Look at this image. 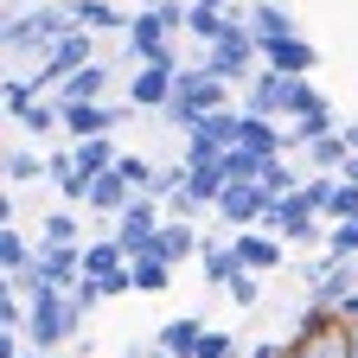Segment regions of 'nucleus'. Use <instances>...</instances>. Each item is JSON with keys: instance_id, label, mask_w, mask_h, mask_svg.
Returning a JSON list of instances; mask_svg holds the SVG:
<instances>
[{"instance_id": "18", "label": "nucleus", "mask_w": 358, "mask_h": 358, "mask_svg": "<svg viewBox=\"0 0 358 358\" xmlns=\"http://www.w3.org/2000/svg\"><path fill=\"white\" fill-rule=\"evenodd\" d=\"M199 339H205V320H199V313H179V320H166L154 333V345L166 358H199Z\"/></svg>"}, {"instance_id": "41", "label": "nucleus", "mask_w": 358, "mask_h": 358, "mask_svg": "<svg viewBox=\"0 0 358 358\" xmlns=\"http://www.w3.org/2000/svg\"><path fill=\"white\" fill-rule=\"evenodd\" d=\"M199 358H237V333H217V327H205Z\"/></svg>"}, {"instance_id": "46", "label": "nucleus", "mask_w": 358, "mask_h": 358, "mask_svg": "<svg viewBox=\"0 0 358 358\" xmlns=\"http://www.w3.org/2000/svg\"><path fill=\"white\" fill-rule=\"evenodd\" d=\"M345 179H358V154H352V160H345Z\"/></svg>"}, {"instance_id": "35", "label": "nucleus", "mask_w": 358, "mask_h": 358, "mask_svg": "<svg viewBox=\"0 0 358 358\" xmlns=\"http://www.w3.org/2000/svg\"><path fill=\"white\" fill-rule=\"evenodd\" d=\"M32 103H38V83H32V77H7V122H13V128L26 122Z\"/></svg>"}, {"instance_id": "26", "label": "nucleus", "mask_w": 358, "mask_h": 358, "mask_svg": "<svg viewBox=\"0 0 358 358\" xmlns=\"http://www.w3.org/2000/svg\"><path fill=\"white\" fill-rule=\"evenodd\" d=\"M345 160H352V141H345V128L320 134V141L307 148V166H313V173H345Z\"/></svg>"}, {"instance_id": "40", "label": "nucleus", "mask_w": 358, "mask_h": 358, "mask_svg": "<svg viewBox=\"0 0 358 358\" xmlns=\"http://www.w3.org/2000/svg\"><path fill=\"white\" fill-rule=\"evenodd\" d=\"M345 217H358V179H345V173H339V199H333L327 224H345Z\"/></svg>"}, {"instance_id": "47", "label": "nucleus", "mask_w": 358, "mask_h": 358, "mask_svg": "<svg viewBox=\"0 0 358 358\" xmlns=\"http://www.w3.org/2000/svg\"><path fill=\"white\" fill-rule=\"evenodd\" d=\"M134 7H160V0H134Z\"/></svg>"}, {"instance_id": "7", "label": "nucleus", "mask_w": 358, "mask_h": 358, "mask_svg": "<svg viewBox=\"0 0 358 358\" xmlns=\"http://www.w3.org/2000/svg\"><path fill=\"white\" fill-rule=\"evenodd\" d=\"M134 115V103H64V134L71 141H96V134H115Z\"/></svg>"}, {"instance_id": "12", "label": "nucleus", "mask_w": 358, "mask_h": 358, "mask_svg": "<svg viewBox=\"0 0 358 358\" xmlns=\"http://www.w3.org/2000/svg\"><path fill=\"white\" fill-rule=\"evenodd\" d=\"M109 83H115V71H109L103 58H90L83 71L58 77V90H52V96H58V103H109Z\"/></svg>"}, {"instance_id": "5", "label": "nucleus", "mask_w": 358, "mask_h": 358, "mask_svg": "<svg viewBox=\"0 0 358 358\" xmlns=\"http://www.w3.org/2000/svg\"><path fill=\"white\" fill-rule=\"evenodd\" d=\"M262 231H275L282 243H327V231H333V224H327L320 211H313L301 192H288V199H268Z\"/></svg>"}, {"instance_id": "16", "label": "nucleus", "mask_w": 358, "mask_h": 358, "mask_svg": "<svg viewBox=\"0 0 358 358\" xmlns=\"http://www.w3.org/2000/svg\"><path fill=\"white\" fill-rule=\"evenodd\" d=\"M199 268H205V288H231L237 275H243V262H237V243L231 237H205V250H199Z\"/></svg>"}, {"instance_id": "2", "label": "nucleus", "mask_w": 358, "mask_h": 358, "mask_svg": "<svg viewBox=\"0 0 358 358\" xmlns=\"http://www.w3.org/2000/svg\"><path fill=\"white\" fill-rule=\"evenodd\" d=\"M77 20H71V7L64 0H32V7H7V26H0V45H7L13 58H38L45 64V52H52V45L71 32Z\"/></svg>"}, {"instance_id": "42", "label": "nucleus", "mask_w": 358, "mask_h": 358, "mask_svg": "<svg viewBox=\"0 0 358 358\" xmlns=\"http://www.w3.org/2000/svg\"><path fill=\"white\" fill-rule=\"evenodd\" d=\"M103 288H109V294H134V268H122V275H109Z\"/></svg>"}, {"instance_id": "6", "label": "nucleus", "mask_w": 358, "mask_h": 358, "mask_svg": "<svg viewBox=\"0 0 358 358\" xmlns=\"http://www.w3.org/2000/svg\"><path fill=\"white\" fill-rule=\"evenodd\" d=\"M160 224H166V205H160V199H148V192H134V205H128L122 217H109V237H115V243L128 250V262H134V256L154 243Z\"/></svg>"}, {"instance_id": "20", "label": "nucleus", "mask_w": 358, "mask_h": 358, "mask_svg": "<svg viewBox=\"0 0 358 358\" xmlns=\"http://www.w3.org/2000/svg\"><path fill=\"white\" fill-rule=\"evenodd\" d=\"M250 32L268 45V38H288V32H301V20H294V7H282V0H256V7H250Z\"/></svg>"}, {"instance_id": "9", "label": "nucleus", "mask_w": 358, "mask_h": 358, "mask_svg": "<svg viewBox=\"0 0 358 358\" xmlns=\"http://www.w3.org/2000/svg\"><path fill=\"white\" fill-rule=\"evenodd\" d=\"M262 64H268V71H282V77H313V71H320V45H313L307 32L268 38V45H262Z\"/></svg>"}, {"instance_id": "30", "label": "nucleus", "mask_w": 358, "mask_h": 358, "mask_svg": "<svg viewBox=\"0 0 358 358\" xmlns=\"http://www.w3.org/2000/svg\"><path fill=\"white\" fill-rule=\"evenodd\" d=\"M71 148H77V166H83V173H109V166L122 160L115 134H96V141H71Z\"/></svg>"}, {"instance_id": "27", "label": "nucleus", "mask_w": 358, "mask_h": 358, "mask_svg": "<svg viewBox=\"0 0 358 358\" xmlns=\"http://www.w3.org/2000/svg\"><path fill=\"white\" fill-rule=\"evenodd\" d=\"M7 186L20 192V186H38V179H52V166H45V154H32V148H7Z\"/></svg>"}, {"instance_id": "39", "label": "nucleus", "mask_w": 358, "mask_h": 358, "mask_svg": "<svg viewBox=\"0 0 358 358\" xmlns=\"http://www.w3.org/2000/svg\"><path fill=\"white\" fill-rule=\"evenodd\" d=\"M224 294H231V301H237V307H243V313H250V307H256V301H262V275H256V268H243V275H237V282H231V288H224Z\"/></svg>"}, {"instance_id": "19", "label": "nucleus", "mask_w": 358, "mask_h": 358, "mask_svg": "<svg viewBox=\"0 0 358 358\" xmlns=\"http://www.w3.org/2000/svg\"><path fill=\"white\" fill-rule=\"evenodd\" d=\"M134 205V186H128V179L109 166V173H96V186H90V211H96V217H122Z\"/></svg>"}, {"instance_id": "34", "label": "nucleus", "mask_w": 358, "mask_h": 358, "mask_svg": "<svg viewBox=\"0 0 358 358\" xmlns=\"http://www.w3.org/2000/svg\"><path fill=\"white\" fill-rule=\"evenodd\" d=\"M320 109H333L320 90H313V77H294L288 83V122H301V115H320Z\"/></svg>"}, {"instance_id": "24", "label": "nucleus", "mask_w": 358, "mask_h": 358, "mask_svg": "<svg viewBox=\"0 0 358 358\" xmlns=\"http://www.w3.org/2000/svg\"><path fill=\"white\" fill-rule=\"evenodd\" d=\"M224 186H231V173H224L217 160H192V179H186V192H192V199H199L205 211H217Z\"/></svg>"}, {"instance_id": "38", "label": "nucleus", "mask_w": 358, "mask_h": 358, "mask_svg": "<svg viewBox=\"0 0 358 358\" xmlns=\"http://www.w3.org/2000/svg\"><path fill=\"white\" fill-rule=\"evenodd\" d=\"M71 301H77V307H83V313H96V307H103V301H109V288H103V282H96V275H77V282H71Z\"/></svg>"}, {"instance_id": "32", "label": "nucleus", "mask_w": 358, "mask_h": 358, "mask_svg": "<svg viewBox=\"0 0 358 358\" xmlns=\"http://www.w3.org/2000/svg\"><path fill=\"white\" fill-rule=\"evenodd\" d=\"M301 179H307V173H294L288 154H275V160L262 166V192H268V199H288V192H301Z\"/></svg>"}, {"instance_id": "36", "label": "nucleus", "mask_w": 358, "mask_h": 358, "mask_svg": "<svg viewBox=\"0 0 358 358\" xmlns=\"http://www.w3.org/2000/svg\"><path fill=\"white\" fill-rule=\"evenodd\" d=\"M327 256L358 262V217H345V224H333V231H327Z\"/></svg>"}, {"instance_id": "13", "label": "nucleus", "mask_w": 358, "mask_h": 358, "mask_svg": "<svg viewBox=\"0 0 358 358\" xmlns=\"http://www.w3.org/2000/svg\"><path fill=\"white\" fill-rule=\"evenodd\" d=\"M173 77H179L173 64H134V77H128V103L160 115V109L173 103Z\"/></svg>"}, {"instance_id": "23", "label": "nucleus", "mask_w": 358, "mask_h": 358, "mask_svg": "<svg viewBox=\"0 0 358 358\" xmlns=\"http://www.w3.org/2000/svg\"><path fill=\"white\" fill-rule=\"evenodd\" d=\"M128 268H134V294H166V288H173V262H166V256H154V243L134 256Z\"/></svg>"}, {"instance_id": "22", "label": "nucleus", "mask_w": 358, "mask_h": 358, "mask_svg": "<svg viewBox=\"0 0 358 358\" xmlns=\"http://www.w3.org/2000/svg\"><path fill=\"white\" fill-rule=\"evenodd\" d=\"M122 268H128V250H122L115 237H90V243H83V275L109 282V275H122Z\"/></svg>"}, {"instance_id": "25", "label": "nucleus", "mask_w": 358, "mask_h": 358, "mask_svg": "<svg viewBox=\"0 0 358 358\" xmlns=\"http://www.w3.org/2000/svg\"><path fill=\"white\" fill-rule=\"evenodd\" d=\"M32 256H38V243H26L20 224H0V275H26Z\"/></svg>"}, {"instance_id": "44", "label": "nucleus", "mask_w": 358, "mask_h": 358, "mask_svg": "<svg viewBox=\"0 0 358 358\" xmlns=\"http://www.w3.org/2000/svg\"><path fill=\"white\" fill-rule=\"evenodd\" d=\"M128 358H166L160 345H128Z\"/></svg>"}, {"instance_id": "43", "label": "nucleus", "mask_w": 358, "mask_h": 358, "mask_svg": "<svg viewBox=\"0 0 358 358\" xmlns=\"http://www.w3.org/2000/svg\"><path fill=\"white\" fill-rule=\"evenodd\" d=\"M339 320H345V327H358V288L345 294V307H339Z\"/></svg>"}, {"instance_id": "1", "label": "nucleus", "mask_w": 358, "mask_h": 358, "mask_svg": "<svg viewBox=\"0 0 358 358\" xmlns=\"http://www.w3.org/2000/svg\"><path fill=\"white\" fill-rule=\"evenodd\" d=\"M211 109H231V83H224L211 64H179V77H173V103L160 109V122L179 128V134H192Z\"/></svg>"}, {"instance_id": "31", "label": "nucleus", "mask_w": 358, "mask_h": 358, "mask_svg": "<svg viewBox=\"0 0 358 358\" xmlns=\"http://www.w3.org/2000/svg\"><path fill=\"white\" fill-rule=\"evenodd\" d=\"M186 179H192V160H166V166H154V179H148V199H173V192H186Z\"/></svg>"}, {"instance_id": "21", "label": "nucleus", "mask_w": 358, "mask_h": 358, "mask_svg": "<svg viewBox=\"0 0 358 358\" xmlns=\"http://www.w3.org/2000/svg\"><path fill=\"white\" fill-rule=\"evenodd\" d=\"M64 7H71V20L90 26V32H128V13L115 7V0H64Z\"/></svg>"}, {"instance_id": "3", "label": "nucleus", "mask_w": 358, "mask_h": 358, "mask_svg": "<svg viewBox=\"0 0 358 358\" xmlns=\"http://www.w3.org/2000/svg\"><path fill=\"white\" fill-rule=\"evenodd\" d=\"M199 64H211L224 83H250V77L262 71V38L250 32V7H231V26H224V32L205 45Z\"/></svg>"}, {"instance_id": "28", "label": "nucleus", "mask_w": 358, "mask_h": 358, "mask_svg": "<svg viewBox=\"0 0 358 358\" xmlns=\"http://www.w3.org/2000/svg\"><path fill=\"white\" fill-rule=\"evenodd\" d=\"M339 128V109H320V115H301V122H288V154H307L320 134H333Z\"/></svg>"}, {"instance_id": "4", "label": "nucleus", "mask_w": 358, "mask_h": 358, "mask_svg": "<svg viewBox=\"0 0 358 358\" xmlns=\"http://www.w3.org/2000/svg\"><path fill=\"white\" fill-rule=\"evenodd\" d=\"M83 320H90V313L71 301V288H32L26 339H32V352H58V345H71V339L83 333Z\"/></svg>"}, {"instance_id": "48", "label": "nucleus", "mask_w": 358, "mask_h": 358, "mask_svg": "<svg viewBox=\"0 0 358 358\" xmlns=\"http://www.w3.org/2000/svg\"><path fill=\"white\" fill-rule=\"evenodd\" d=\"M20 358H45V352H20Z\"/></svg>"}, {"instance_id": "10", "label": "nucleus", "mask_w": 358, "mask_h": 358, "mask_svg": "<svg viewBox=\"0 0 358 358\" xmlns=\"http://www.w3.org/2000/svg\"><path fill=\"white\" fill-rule=\"evenodd\" d=\"M231 243H237V262L256 268V275H275V268L288 262V243H282L275 231H262V224H250V231H231Z\"/></svg>"}, {"instance_id": "37", "label": "nucleus", "mask_w": 358, "mask_h": 358, "mask_svg": "<svg viewBox=\"0 0 358 358\" xmlns=\"http://www.w3.org/2000/svg\"><path fill=\"white\" fill-rule=\"evenodd\" d=\"M115 173L128 179L134 192H148V179H154V160H148V154H122V160H115Z\"/></svg>"}, {"instance_id": "29", "label": "nucleus", "mask_w": 358, "mask_h": 358, "mask_svg": "<svg viewBox=\"0 0 358 358\" xmlns=\"http://www.w3.org/2000/svg\"><path fill=\"white\" fill-rule=\"evenodd\" d=\"M38 243H90V237H83L77 211L64 205V211H45V217H38Z\"/></svg>"}, {"instance_id": "8", "label": "nucleus", "mask_w": 358, "mask_h": 358, "mask_svg": "<svg viewBox=\"0 0 358 358\" xmlns=\"http://www.w3.org/2000/svg\"><path fill=\"white\" fill-rule=\"evenodd\" d=\"M217 217H224V231H250V224L268 217V192H262V179H231L217 199Z\"/></svg>"}, {"instance_id": "33", "label": "nucleus", "mask_w": 358, "mask_h": 358, "mask_svg": "<svg viewBox=\"0 0 358 358\" xmlns=\"http://www.w3.org/2000/svg\"><path fill=\"white\" fill-rule=\"evenodd\" d=\"M224 26H231V13H224V7H199V0H192V13H186V38H199V45H211Z\"/></svg>"}, {"instance_id": "45", "label": "nucleus", "mask_w": 358, "mask_h": 358, "mask_svg": "<svg viewBox=\"0 0 358 358\" xmlns=\"http://www.w3.org/2000/svg\"><path fill=\"white\" fill-rule=\"evenodd\" d=\"M345 128V141H352V154H358V122H339Z\"/></svg>"}, {"instance_id": "15", "label": "nucleus", "mask_w": 358, "mask_h": 358, "mask_svg": "<svg viewBox=\"0 0 358 358\" xmlns=\"http://www.w3.org/2000/svg\"><path fill=\"white\" fill-rule=\"evenodd\" d=\"M90 58H96V32L90 26H71L52 52H45V71H58V77H71V71H83Z\"/></svg>"}, {"instance_id": "17", "label": "nucleus", "mask_w": 358, "mask_h": 358, "mask_svg": "<svg viewBox=\"0 0 358 358\" xmlns=\"http://www.w3.org/2000/svg\"><path fill=\"white\" fill-rule=\"evenodd\" d=\"M199 250H205V237L192 231V224H186V217H166V224H160V231H154V256H166L173 268H179V262H192Z\"/></svg>"}, {"instance_id": "14", "label": "nucleus", "mask_w": 358, "mask_h": 358, "mask_svg": "<svg viewBox=\"0 0 358 358\" xmlns=\"http://www.w3.org/2000/svg\"><path fill=\"white\" fill-rule=\"evenodd\" d=\"M45 166H52V186H58L64 205H90L96 173H83V166H77V148H52V154H45Z\"/></svg>"}, {"instance_id": "11", "label": "nucleus", "mask_w": 358, "mask_h": 358, "mask_svg": "<svg viewBox=\"0 0 358 358\" xmlns=\"http://www.w3.org/2000/svg\"><path fill=\"white\" fill-rule=\"evenodd\" d=\"M288 83H294V77H282V71L262 64V71L243 83V109H250V115H275V122H288Z\"/></svg>"}]
</instances>
